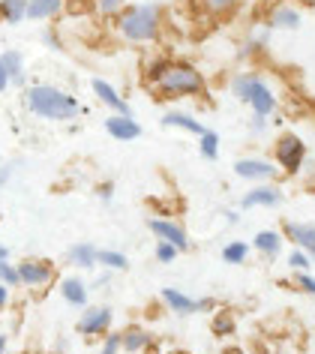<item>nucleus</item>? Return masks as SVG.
Listing matches in <instances>:
<instances>
[{
	"label": "nucleus",
	"mask_w": 315,
	"mask_h": 354,
	"mask_svg": "<svg viewBox=\"0 0 315 354\" xmlns=\"http://www.w3.org/2000/svg\"><path fill=\"white\" fill-rule=\"evenodd\" d=\"M24 105H28V111L33 118L51 120V123H69L84 111L82 102L69 91H64V87H57V84H46V82L24 87Z\"/></svg>",
	"instance_id": "1"
},
{
	"label": "nucleus",
	"mask_w": 315,
	"mask_h": 354,
	"mask_svg": "<svg viewBox=\"0 0 315 354\" xmlns=\"http://www.w3.org/2000/svg\"><path fill=\"white\" fill-rule=\"evenodd\" d=\"M117 37L129 46H151L162 37V6L160 3H126L115 15Z\"/></svg>",
	"instance_id": "2"
},
{
	"label": "nucleus",
	"mask_w": 315,
	"mask_h": 354,
	"mask_svg": "<svg viewBox=\"0 0 315 354\" xmlns=\"http://www.w3.org/2000/svg\"><path fill=\"white\" fill-rule=\"evenodd\" d=\"M151 91L160 100H180V96H204V73L198 66L187 64V60H169L165 73L151 84Z\"/></svg>",
	"instance_id": "3"
},
{
	"label": "nucleus",
	"mask_w": 315,
	"mask_h": 354,
	"mask_svg": "<svg viewBox=\"0 0 315 354\" xmlns=\"http://www.w3.org/2000/svg\"><path fill=\"white\" fill-rule=\"evenodd\" d=\"M231 93L238 96L240 102H247L252 114H261V118H270L276 111V96L274 91L265 84V78H258L256 73H238L231 78Z\"/></svg>",
	"instance_id": "4"
},
{
	"label": "nucleus",
	"mask_w": 315,
	"mask_h": 354,
	"mask_svg": "<svg viewBox=\"0 0 315 354\" xmlns=\"http://www.w3.org/2000/svg\"><path fill=\"white\" fill-rule=\"evenodd\" d=\"M274 159H276V168H283L285 174H297L306 162V145L300 136L294 132H285V136L276 138L274 145Z\"/></svg>",
	"instance_id": "5"
},
{
	"label": "nucleus",
	"mask_w": 315,
	"mask_h": 354,
	"mask_svg": "<svg viewBox=\"0 0 315 354\" xmlns=\"http://www.w3.org/2000/svg\"><path fill=\"white\" fill-rule=\"evenodd\" d=\"M111 324H115V309L87 304L75 327H78V333H82L84 339H102L105 333H111Z\"/></svg>",
	"instance_id": "6"
},
{
	"label": "nucleus",
	"mask_w": 315,
	"mask_h": 354,
	"mask_svg": "<svg viewBox=\"0 0 315 354\" xmlns=\"http://www.w3.org/2000/svg\"><path fill=\"white\" fill-rule=\"evenodd\" d=\"M15 268H19L21 277V288H48L57 279L55 261L48 259H21Z\"/></svg>",
	"instance_id": "7"
},
{
	"label": "nucleus",
	"mask_w": 315,
	"mask_h": 354,
	"mask_svg": "<svg viewBox=\"0 0 315 354\" xmlns=\"http://www.w3.org/2000/svg\"><path fill=\"white\" fill-rule=\"evenodd\" d=\"M231 168H234V174H238L240 180H256V183L274 180L276 171H279V168L270 162V159H261V156H243Z\"/></svg>",
	"instance_id": "8"
},
{
	"label": "nucleus",
	"mask_w": 315,
	"mask_h": 354,
	"mask_svg": "<svg viewBox=\"0 0 315 354\" xmlns=\"http://www.w3.org/2000/svg\"><path fill=\"white\" fill-rule=\"evenodd\" d=\"M147 228L156 234V241H169L171 246H178L180 252H187L189 250V234H187V228H183L180 223H174V219H160V216H153V219H147Z\"/></svg>",
	"instance_id": "9"
},
{
	"label": "nucleus",
	"mask_w": 315,
	"mask_h": 354,
	"mask_svg": "<svg viewBox=\"0 0 315 354\" xmlns=\"http://www.w3.org/2000/svg\"><path fill=\"white\" fill-rule=\"evenodd\" d=\"M90 91L96 96V102L105 105L111 114H133V109H129V102L120 96V91L111 82H105V78H93L90 82Z\"/></svg>",
	"instance_id": "10"
},
{
	"label": "nucleus",
	"mask_w": 315,
	"mask_h": 354,
	"mask_svg": "<svg viewBox=\"0 0 315 354\" xmlns=\"http://www.w3.org/2000/svg\"><path fill=\"white\" fill-rule=\"evenodd\" d=\"M105 132H108L115 141H135L142 138V123L135 120V114H108L102 120Z\"/></svg>",
	"instance_id": "11"
},
{
	"label": "nucleus",
	"mask_w": 315,
	"mask_h": 354,
	"mask_svg": "<svg viewBox=\"0 0 315 354\" xmlns=\"http://www.w3.org/2000/svg\"><path fill=\"white\" fill-rule=\"evenodd\" d=\"M283 205V189L276 187V183H258V187H252L247 196L240 198V207L243 210H252V207H276Z\"/></svg>",
	"instance_id": "12"
},
{
	"label": "nucleus",
	"mask_w": 315,
	"mask_h": 354,
	"mask_svg": "<svg viewBox=\"0 0 315 354\" xmlns=\"http://www.w3.org/2000/svg\"><path fill=\"white\" fill-rule=\"evenodd\" d=\"M283 237L292 241L297 250H303L306 255L315 259V225L312 223H285L283 225Z\"/></svg>",
	"instance_id": "13"
},
{
	"label": "nucleus",
	"mask_w": 315,
	"mask_h": 354,
	"mask_svg": "<svg viewBox=\"0 0 315 354\" xmlns=\"http://www.w3.org/2000/svg\"><path fill=\"white\" fill-rule=\"evenodd\" d=\"M57 291H60V297H64L69 306H75V309H84L87 297H90V286H87L82 277H64Z\"/></svg>",
	"instance_id": "14"
},
{
	"label": "nucleus",
	"mask_w": 315,
	"mask_h": 354,
	"mask_svg": "<svg viewBox=\"0 0 315 354\" xmlns=\"http://www.w3.org/2000/svg\"><path fill=\"white\" fill-rule=\"evenodd\" d=\"M151 345H153L151 330H144V327H138V324H129L126 330L120 333V351H126V354H144Z\"/></svg>",
	"instance_id": "15"
},
{
	"label": "nucleus",
	"mask_w": 315,
	"mask_h": 354,
	"mask_svg": "<svg viewBox=\"0 0 315 354\" xmlns=\"http://www.w3.org/2000/svg\"><path fill=\"white\" fill-rule=\"evenodd\" d=\"M160 297H162V304L169 306V313H174V315H192V313H198V300L189 297L187 291H180V288H162Z\"/></svg>",
	"instance_id": "16"
},
{
	"label": "nucleus",
	"mask_w": 315,
	"mask_h": 354,
	"mask_svg": "<svg viewBox=\"0 0 315 354\" xmlns=\"http://www.w3.org/2000/svg\"><path fill=\"white\" fill-rule=\"evenodd\" d=\"M96 246L93 243H87V241H82V243H73L66 250V261L73 264V268H78V270H93V268H99L96 264Z\"/></svg>",
	"instance_id": "17"
},
{
	"label": "nucleus",
	"mask_w": 315,
	"mask_h": 354,
	"mask_svg": "<svg viewBox=\"0 0 315 354\" xmlns=\"http://www.w3.org/2000/svg\"><path fill=\"white\" fill-rule=\"evenodd\" d=\"M66 0H28V21H55Z\"/></svg>",
	"instance_id": "18"
},
{
	"label": "nucleus",
	"mask_w": 315,
	"mask_h": 354,
	"mask_svg": "<svg viewBox=\"0 0 315 354\" xmlns=\"http://www.w3.org/2000/svg\"><path fill=\"white\" fill-rule=\"evenodd\" d=\"M300 21H303V15L294 10V6H276L274 12H270V19H267V28L270 30H297L300 28Z\"/></svg>",
	"instance_id": "19"
},
{
	"label": "nucleus",
	"mask_w": 315,
	"mask_h": 354,
	"mask_svg": "<svg viewBox=\"0 0 315 354\" xmlns=\"http://www.w3.org/2000/svg\"><path fill=\"white\" fill-rule=\"evenodd\" d=\"M162 127H174V129H183V132H192V136H201V132H204L207 127L204 123H201L198 118H192V114H187V111H165L162 114Z\"/></svg>",
	"instance_id": "20"
},
{
	"label": "nucleus",
	"mask_w": 315,
	"mask_h": 354,
	"mask_svg": "<svg viewBox=\"0 0 315 354\" xmlns=\"http://www.w3.org/2000/svg\"><path fill=\"white\" fill-rule=\"evenodd\" d=\"M283 232H274V228H261V232L252 237V250H258L261 255H267V259H274L283 250Z\"/></svg>",
	"instance_id": "21"
},
{
	"label": "nucleus",
	"mask_w": 315,
	"mask_h": 354,
	"mask_svg": "<svg viewBox=\"0 0 315 354\" xmlns=\"http://www.w3.org/2000/svg\"><path fill=\"white\" fill-rule=\"evenodd\" d=\"M0 21L19 28L28 21V0H0Z\"/></svg>",
	"instance_id": "22"
},
{
	"label": "nucleus",
	"mask_w": 315,
	"mask_h": 354,
	"mask_svg": "<svg viewBox=\"0 0 315 354\" xmlns=\"http://www.w3.org/2000/svg\"><path fill=\"white\" fill-rule=\"evenodd\" d=\"M96 264H99L102 270L117 273V270H126L129 268V259L120 250H99V252H96Z\"/></svg>",
	"instance_id": "23"
},
{
	"label": "nucleus",
	"mask_w": 315,
	"mask_h": 354,
	"mask_svg": "<svg viewBox=\"0 0 315 354\" xmlns=\"http://www.w3.org/2000/svg\"><path fill=\"white\" fill-rule=\"evenodd\" d=\"M252 246L247 241H229L222 246V261L225 264H247Z\"/></svg>",
	"instance_id": "24"
},
{
	"label": "nucleus",
	"mask_w": 315,
	"mask_h": 354,
	"mask_svg": "<svg viewBox=\"0 0 315 354\" xmlns=\"http://www.w3.org/2000/svg\"><path fill=\"white\" fill-rule=\"evenodd\" d=\"M198 153L213 162V159L220 156V132H213V129L201 132V136H198Z\"/></svg>",
	"instance_id": "25"
},
{
	"label": "nucleus",
	"mask_w": 315,
	"mask_h": 354,
	"mask_svg": "<svg viewBox=\"0 0 315 354\" xmlns=\"http://www.w3.org/2000/svg\"><path fill=\"white\" fill-rule=\"evenodd\" d=\"M0 64H3V69L10 73V78L24 73V55H21L19 48H6L3 55H0Z\"/></svg>",
	"instance_id": "26"
},
{
	"label": "nucleus",
	"mask_w": 315,
	"mask_h": 354,
	"mask_svg": "<svg viewBox=\"0 0 315 354\" xmlns=\"http://www.w3.org/2000/svg\"><path fill=\"white\" fill-rule=\"evenodd\" d=\"M126 3L129 0H93V10H96V15H102V19H115Z\"/></svg>",
	"instance_id": "27"
},
{
	"label": "nucleus",
	"mask_w": 315,
	"mask_h": 354,
	"mask_svg": "<svg viewBox=\"0 0 315 354\" xmlns=\"http://www.w3.org/2000/svg\"><path fill=\"white\" fill-rule=\"evenodd\" d=\"M210 330H213L216 336H229V333H234V318H231L229 313H222V309H216L213 322H210Z\"/></svg>",
	"instance_id": "28"
},
{
	"label": "nucleus",
	"mask_w": 315,
	"mask_h": 354,
	"mask_svg": "<svg viewBox=\"0 0 315 354\" xmlns=\"http://www.w3.org/2000/svg\"><path fill=\"white\" fill-rule=\"evenodd\" d=\"M153 255H156V261H160V264H174V261H178V255H180V250H178V246H171L169 241H156Z\"/></svg>",
	"instance_id": "29"
},
{
	"label": "nucleus",
	"mask_w": 315,
	"mask_h": 354,
	"mask_svg": "<svg viewBox=\"0 0 315 354\" xmlns=\"http://www.w3.org/2000/svg\"><path fill=\"white\" fill-rule=\"evenodd\" d=\"M165 66H169V57H153L151 64H144V84L151 87L156 78H160L165 73Z\"/></svg>",
	"instance_id": "30"
},
{
	"label": "nucleus",
	"mask_w": 315,
	"mask_h": 354,
	"mask_svg": "<svg viewBox=\"0 0 315 354\" xmlns=\"http://www.w3.org/2000/svg\"><path fill=\"white\" fill-rule=\"evenodd\" d=\"M0 282H3V286H10V288H21V277H19V268H15L12 261H6L3 273H0Z\"/></svg>",
	"instance_id": "31"
},
{
	"label": "nucleus",
	"mask_w": 315,
	"mask_h": 354,
	"mask_svg": "<svg viewBox=\"0 0 315 354\" xmlns=\"http://www.w3.org/2000/svg\"><path fill=\"white\" fill-rule=\"evenodd\" d=\"M238 6V0H204V10L213 12V15H225Z\"/></svg>",
	"instance_id": "32"
},
{
	"label": "nucleus",
	"mask_w": 315,
	"mask_h": 354,
	"mask_svg": "<svg viewBox=\"0 0 315 354\" xmlns=\"http://www.w3.org/2000/svg\"><path fill=\"white\" fill-rule=\"evenodd\" d=\"M294 286L306 295H315V277H309L306 270H294Z\"/></svg>",
	"instance_id": "33"
},
{
	"label": "nucleus",
	"mask_w": 315,
	"mask_h": 354,
	"mask_svg": "<svg viewBox=\"0 0 315 354\" xmlns=\"http://www.w3.org/2000/svg\"><path fill=\"white\" fill-rule=\"evenodd\" d=\"M96 354H120V333H105L102 336V348Z\"/></svg>",
	"instance_id": "34"
},
{
	"label": "nucleus",
	"mask_w": 315,
	"mask_h": 354,
	"mask_svg": "<svg viewBox=\"0 0 315 354\" xmlns=\"http://www.w3.org/2000/svg\"><path fill=\"white\" fill-rule=\"evenodd\" d=\"M309 255H306L303 250H294L292 255H288V268H292V270H309Z\"/></svg>",
	"instance_id": "35"
},
{
	"label": "nucleus",
	"mask_w": 315,
	"mask_h": 354,
	"mask_svg": "<svg viewBox=\"0 0 315 354\" xmlns=\"http://www.w3.org/2000/svg\"><path fill=\"white\" fill-rule=\"evenodd\" d=\"M42 42H46V46H48L51 51H64V39H60V37H57V33L51 30V28H48L46 33H42Z\"/></svg>",
	"instance_id": "36"
},
{
	"label": "nucleus",
	"mask_w": 315,
	"mask_h": 354,
	"mask_svg": "<svg viewBox=\"0 0 315 354\" xmlns=\"http://www.w3.org/2000/svg\"><path fill=\"white\" fill-rule=\"evenodd\" d=\"M96 196H99V198L105 201V205H108V201H111V198H115V183H111V180H105V183H99V187H96Z\"/></svg>",
	"instance_id": "37"
},
{
	"label": "nucleus",
	"mask_w": 315,
	"mask_h": 354,
	"mask_svg": "<svg viewBox=\"0 0 315 354\" xmlns=\"http://www.w3.org/2000/svg\"><path fill=\"white\" fill-rule=\"evenodd\" d=\"M198 313H216V300L213 297H198Z\"/></svg>",
	"instance_id": "38"
},
{
	"label": "nucleus",
	"mask_w": 315,
	"mask_h": 354,
	"mask_svg": "<svg viewBox=\"0 0 315 354\" xmlns=\"http://www.w3.org/2000/svg\"><path fill=\"white\" fill-rule=\"evenodd\" d=\"M10 300H12V288L0 282V309H6V306H10Z\"/></svg>",
	"instance_id": "39"
},
{
	"label": "nucleus",
	"mask_w": 315,
	"mask_h": 354,
	"mask_svg": "<svg viewBox=\"0 0 315 354\" xmlns=\"http://www.w3.org/2000/svg\"><path fill=\"white\" fill-rule=\"evenodd\" d=\"M12 87V78H10V73L3 69V64H0V93H6Z\"/></svg>",
	"instance_id": "40"
},
{
	"label": "nucleus",
	"mask_w": 315,
	"mask_h": 354,
	"mask_svg": "<svg viewBox=\"0 0 315 354\" xmlns=\"http://www.w3.org/2000/svg\"><path fill=\"white\" fill-rule=\"evenodd\" d=\"M12 180V165H0V189Z\"/></svg>",
	"instance_id": "41"
},
{
	"label": "nucleus",
	"mask_w": 315,
	"mask_h": 354,
	"mask_svg": "<svg viewBox=\"0 0 315 354\" xmlns=\"http://www.w3.org/2000/svg\"><path fill=\"white\" fill-rule=\"evenodd\" d=\"M267 127V118H261V114H252V132H261Z\"/></svg>",
	"instance_id": "42"
},
{
	"label": "nucleus",
	"mask_w": 315,
	"mask_h": 354,
	"mask_svg": "<svg viewBox=\"0 0 315 354\" xmlns=\"http://www.w3.org/2000/svg\"><path fill=\"white\" fill-rule=\"evenodd\" d=\"M12 87H21V91H24V87H28V73H19V75H15V78H12Z\"/></svg>",
	"instance_id": "43"
},
{
	"label": "nucleus",
	"mask_w": 315,
	"mask_h": 354,
	"mask_svg": "<svg viewBox=\"0 0 315 354\" xmlns=\"http://www.w3.org/2000/svg\"><path fill=\"white\" fill-rule=\"evenodd\" d=\"M0 261H10V246L0 243Z\"/></svg>",
	"instance_id": "44"
},
{
	"label": "nucleus",
	"mask_w": 315,
	"mask_h": 354,
	"mask_svg": "<svg viewBox=\"0 0 315 354\" xmlns=\"http://www.w3.org/2000/svg\"><path fill=\"white\" fill-rule=\"evenodd\" d=\"M6 345H10V339H6V333H0V354H6Z\"/></svg>",
	"instance_id": "45"
},
{
	"label": "nucleus",
	"mask_w": 315,
	"mask_h": 354,
	"mask_svg": "<svg viewBox=\"0 0 315 354\" xmlns=\"http://www.w3.org/2000/svg\"><path fill=\"white\" fill-rule=\"evenodd\" d=\"M225 219H229V223L234 225V223H238V219H240V216H238V214H234V210H225Z\"/></svg>",
	"instance_id": "46"
},
{
	"label": "nucleus",
	"mask_w": 315,
	"mask_h": 354,
	"mask_svg": "<svg viewBox=\"0 0 315 354\" xmlns=\"http://www.w3.org/2000/svg\"><path fill=\"white\" fill-rule=\"evenodd\" d=\"M169 354H189V351H180V348H174V351H169Z\"/></svg>",
	"instance_id": "47"
},
{
	"label": "nucleus",
	"mask_w": 315,
	"mask_h": 354,
	"mask_svg": "<svg viewBox=\"0 0 315 354\" xmlns=\"http://www.w3.org/2000/svg\"><path fill=\"white\" fill-rule=\"evenodd\" d=\"M3 268H6V261H0V273H3Z\"/></svg>",
	"instance_id": "48"
},
{
	"label": "nucleus",
	"mask_w": 315,
	"mask_h": 354,
	"mask_svg": "<svg viewBox=\"0 0 315 354\" xmlns=\"http://www.w3.org/2000/svg\"><path fill=\"white\" fill-rule=\"evenodd\" d=\"M144 3H160V0H144Z\"/></svg>",
	"instance_id": "49"
},
{
	"label": "nucleus",
	"mask_w": 315,
	"mask_h": 354,
	"mask_svg": "<svg viewBox=\"0 0 315 354\" xmlns=\"http://www.w3.org/2000/svg\"><path fill=\"white\" fill-rule=\"evenodd\" d=\"M0 165H3V153H0Z\"/></svg>",
	"instance_id": "50"
}]
</instances>
